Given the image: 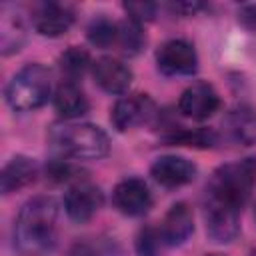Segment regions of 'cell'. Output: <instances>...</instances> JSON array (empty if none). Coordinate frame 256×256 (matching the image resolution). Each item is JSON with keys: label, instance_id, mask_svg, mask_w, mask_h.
Listing matches in <instances>:
<instances>
[{"label": "cell", "instance_id": "obj_11", "mask_svg": "<svg viewBox=\"0 0 256 256\" xmlns=\"http://www.w3.org/2000/svg\"><path fill=\"white\" fill-rule=\"evenodd\" d=\"M198 168L192 160L176 154H166L154 160L150 166V176L164 188H178L194 180Z\"/></svg>", "mask_w": 256, "mask_h": 256}, {"label": "cell", "instance_id": "obj_14", "mask_svg": "<svg viewBox=\"0 0 256 256\" xmlns=\"http://www.w3.org/2000/svg\"><path fill=\"white\" fill-rule=\"evenodd\" d=\"M74 24V10L66 4L46 2L34 14V28L38 34L48 38H58L70 30Z\"/></svg>", "mask_w": 256, "mask_h": 256}, {"label": "cell", "instance_id": "obj_30", "mask_svg": "<svg viewBox=\"0 0 256 256\" xmlns=\"http://www.w3.org/2000/svg\"><path fill=\"white\" fill-rule=\"evenodd\" d=\"M254 214H256V210H254Z\"/></svg>", "mask_w": 256, "mask_h": 256}, {"label": "cell", "instance_id": "obj_9", "mask_svg": "<svg viewBox=\"0 0 256 256\" xmlns=\"http://www.w3.org/2000/svg\"><path fill=\"white\" fill-rule=\"evenodd\" d=\"M220 108V96L208 82H192L178 98V112L192 120H206Z\"/></svg>", "mask_w": 256, "mask_h": 256}, {"label": "cell", "instance_id": "obj_28", "mask_svg": "<svg viewBox=\"0 0 256 256\" xmlns=\"http://www.w3.org/2000/svg\"><path fill=\"white\" fill-rule=\"evenodd\" d=\"M250 256H256V248H254V250H252V254H250Z\"/></svg>", "mask_w": 256, "mask_h": 256}, {"label": "cell", "instance_id": "obj_18", "mask_svg": "<svg viewBox=\"0 0 256 256\" xmlns=\"http://www.w3.org/2000/svg\"><path fill=\"white\" fill-rule=\"evenodd\" d=\"M162 142L174 146H194V148H212L218 142V136L210 128H172L162 136Z\"/></svg>", "mask_w": 256, "mask_h": 256}, {"label": "cell", "instance_id": "obj_26", "mask_svg": "<svg viewBox=\"0 0 256 256\" xmlns=\"http://www.w3.org/2000/svg\"><path fill=\"white\" fill-rule=\"evenodd\" d=\"M238 22L244 28L256 32V4H244V6H240V10H238Z\"/></svg>", "mask_w": 256, "mask_h": 256}, {"label": "cell", "instance_id": "obj_7", "mask_svg": "<svg viewBox=\"0 0 256 256\" xmlns=\"http://www.w3.org/2000/svg\"><path fill=\"white\" fill-rule=\"evenodd\" d=\"M156 116V104L148 94H128L116 100L110 112V120L118 132L150 124Z\"/></svg>", "mask_w": 256, "mask_h": 256}, {"label": "cell", "instance_id": "obj_21", "mask_svg": "<svg viewBox=\"0 0 256 256\" xmlns=\"http://www.w3.org/2000/svg\"><path fill=\"white\" fill-rule=\"evenodd\" d=\"M88 42L96 48H110L118 40V24L106 16H96L86 28Z\"/></svg>", "mask_w": 256, "mask_h": 256}, {"label": "cell", "instance_id": "obj_5", "mask_svg": "<svg viewBox=\"0 0 256 256\" xmlns=\"http://www.w3.org/2000/svg\"><path fill=\"white\" fill-rule=\"evenodd\" d=\"M204 222H206V234L212 242L228 244L240 232V208L206 194Z\"/></svg>", "mask_w": 256, "mask_h": 256}, {"label": "cell", "instance_id": "obj_25", "mask_svg": "<svg viewBox=\"0 0 256 256\" xmlns=\"http://www.w3.org/2000/svg\"><path fill=\"white\" fill-rule=\"evenodd\" d=\"M46 174H48V178L54 180V182H68V180L74 178L76 168H74L70 162H66V160H52V162L46 166Z\"/></svg>", "mask_w": 256, "mask_h": 256}, {"label": "cell", "instance_id": "obj_10", "mask_svg": "<svg viewBox=\"0 0 256 256\" xmlns=\"http://www.w3.org/2000/svg\"><path fill=\"white\" fill-rule=\"evenodd\" d=\"M104 204V194L98 186L78 180L64 196V210L74 222H88Z\"/></svg>", "mask_w": 256, "mask_h": 256}, {"label": "cell", "instance_id": "obj_16", "mask_svg": "<svg viewBox=\"0 0 256 256\" xmlns=\"http://www.w3.org/2000/svg\"><path fill=\"white\" fill-rule=\"evenodd\" d=\"M38 176V166L28 156H14L0 174V190L2 194L16 192L28 184H32Z\"/></svg>", "mask_w": 256, "mask_h": 256}, {"label": "cell", "instance_id": "obj_17", "mask_svg": "<svg viewBox=\"0 0 256 256\" xmlns=\"http://www.w3.org/2000/svg\"><path fill=\"white\" fill-rule=\"evenodd\" d=\"M54 108L62 118L72 120V118L84 116L90 108V102H88L84 90L76 82L66 80V82L58 84V88L54 92Z\"/></svg>", "mask_w": 256, "mask_h": 256}, {"label": "cell", "instance_id": "obj_29", "mask_svg": "<svg viewBox=\"0 0 256 256\" xmlns=\"http://www.w3.org/2000/svg\"><path fill=\"white\" fill-rule=\"evenodd\" d=\"M206 256H222V254H206Z\"/></svg>", "mask_w": 256, "mask_h": 256}, {"label": "cell", "instance_id": "obj_4", "mask_svg": "<svg viewBox=\"0 0 256 256\" xmlns=\"http://www.w3.org/2000/svg\"><path fill=\"white\" fill-rule=\"evenodd\" d=\"M50 98V72L42 64H26L6 86V100L18 112L44 106Z\"/></svg>", "mask_w": 256, "mask_h": 256}, {"label": "cell", "instance_id": "obj_23", "mask_svg": "<svg viewBox=\"0 0 256 256\" xmlns=\"http://www.w3.org/2000/svg\"><path fill=\"white\" fill-rule=\"evenodd\" d=\"M164 240L160 236V230L154 226H144L140 228L136 236V252L138 256H162Z\"/></svg>", "mask_w": 256, "mask_h": 256}, {"label": "cell", "instance_id": "obj_19", "mask_svg": "<svg viewBox=\"0 0 256 256\" xmlns=\"http://www.w3.org/2000/svg\"><path fill=\"white\" fill-rule=\"evenodd\" d=\"M116 44L120 46L122 54H126V56L140 54L146 46V34L142 30V24L134 22L130 18L118 22V40H116Z\"/></svg>", "mask_w": 256, "mask_h": 256}, {"label": "cell", "instance_id": "obj_2", "mask_svg": "<svg viewBox=\"0 0 256 256\" xmlns=\"http://www.w3.org/2000/svg\"><path fill=\"white\" fill-rule=\"evenodd\" d=\"M254 184H256V156H248L216 168L206 186V194L220 198L236 208H242L248 202Z\"/></svg>", "mask_w": 256, "mask_h": 256}, {"label": "cell", "instance_id": "obj_3", "mask_svg": "<svg viewBox=\"0 0 256 256\" xmlns=\"http://www.w3.org/2000/svg\"><path fill=\"white\" fill-rule=\"evenodd\" d=\"M56 150L74 160H100L110 152L108 134L96 124H66L52 130Z\"/></svg>", "mask_w": 256, "mask_h": 256}, {"label": "cell", "instance_id": "obj_12", "mask_svg": "<svg viewBox=\"0 0 256 256\" xmlns=\"http://www.w3.org/2000/svg\"><path fill=\"white\" fill-rule=\"evenodd\" d=\"M92 74L96 84L108 92V94H124L128 92L130 84H132V70L128 64H124L118 58L112 56H102L92 64Z\"/></svg>", "mask_w": 256, "mask_h": 256}, {"label": "cell", "instance_id": "obj_15", "mask_svg": "<svg viewBox=\"0 0 256 256\" xmlns=\"http://www.w3.org/2000/svg\"><path fill=\"white\" fill-rule=\"evenodd\" d=\"M222 128H224V134L240 146L256 144V110H252L250 106L232 108L224 116Z\"/></svg>", "mask_w": 256, "mask_h": 256}, {"label": "cell", "instance_id": "obj_24", "mask_svg": "<svg viewBox=\"0 0 256 256\" xmlns=\"http://www.w3.org/2000/svg\"><path fill=\"white\" fill-rule=\"evenodd\" d=\"M156 4L154 2H124V10L128 12V18L134 22H150L156 16Z\"/></svg>", "mask_w": 256, "mask_h": 256}, {"label": "cell", "instance_id": "obj_6", "mask_svg": "<svg viewBox=\"0 0 256 256\" xmlns=\"http://www.w3.org/2000/svg\"><path fill=\"white\" fill-rule=\"evenodd\" d=\"M156 66L164 76H190L198 70V54L188 40L172 38L158 48Z\"/></svg>", "mask_w": 256, "mask_h": 256}, {"label": "cell", "instance_id": "obj_20", "mask_svg": "<svg viewBox=\"0 0 256 256\" xmlns=\"http://www.w3.org/2000/svg\"><path fill=\"white\" fill-rule=\"evenodd\" d=\"M58 64H60L62 74H66V76H68V80H72V82H74L76 78L84 76V72H86L94 62L90 60L88 50L78 48V46H70V48H66V50L60 54Z\"/></svg>", "mask_w": 256, "mask_h": 256}, {"label": "cell", "instance_id": "obj_27", "mask_svg": "<svg viewBox=\"0 0 256 256\" xmlns=\"http://www.w3.org/2000/svg\"><path fill=\"white\" fill-rule=\"evenodd\" d=\"M170 8H172L174 12L184 14V16H192V14H196L198 10H202L204 4H202V2H176V4H172Z\"/></svg>", "mask_w": 256, "mask_h": 256}, {"label": "cell", "instance_id": "obj_8", "mask_svg": "<svg viewBox=\"0 0 256 256\" xmlns=\"http://www.w3.org/2000/svg\"><path fill=\"white\" fill-rule=\"evenodd\" d=\"M112 202L124 216H144L152 208V192L142 178H124L114 186Z\"/></svg>", "mask_w": 256, "mask_h": 256}, {"label": "cell", "instance_id": "obj_13", "mask_svg": "<svg viewBox=\"0 0 256 256\" xmlns=\"http://www.w3.org/2000/svg\"><path fill=\"white\" fill-rule=\"evenodd\" d=\"M160 236L166 246L184 244L194 232V216L186 202H176L160 222Z\"/></svg>", "mask_w": 256, "mask_h": 256}, {"label": "cell", "instance_id": "obj_1", "mask_svg": "<svg viewBox=\"0 0 256 256\" xmlns=\"http://www.w3.org/2000/svg\"><path fill=\"white\" fill-rule=\"evenodd\" d=\"M58 232V204L50 196L30 198L14 224L16 246L24 254H42L54 248Z\"/></svg>", "mask_w": 256, "mask_h": 256}, {"label": "cell", "instance_id": "obj_22", "mask_svg": "<svg viewBox=\"0 0 256 256\" xmlns=\"http://www.w3.org/2000/svg\"><path fill=\"white\" fill-rule=\"evenodd\" d=\"M24 24H22V18L14 12V14H8V8L4 6L2 10V52L4 54H10L14 50H18L24 42Z\"/></svg>", "mask_w": 256, "mask_h": 256}]
</instances>
